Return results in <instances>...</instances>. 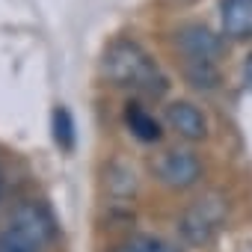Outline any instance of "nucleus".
<instances>
[{
	"instance_id": "11",
	"label": "nucleus",
	"mask_w": 252,
	"mask_h": 252,
	"mask_svg": "<svg viewBox=\"0 0 252 252\" xmlns=\"http://www.w3.org/2000/svg\"><path fill=\"white\" fill-rule=\"evenodd\" d=\"M243 80H246V86L252 89V54H249L246 63H243Z\"/></svg>"
},
{
	"instance_id": "6",
	"label": "nucleus",
	"mask_w": 252,
	"mask_h": 252,
	"mask_svg": "<svg viewBox=\"0 0 252 252\" xmlns=\"http://www.w3.org/2000/svg\"><path fill=\"white\" fill-rule=\"evenodd\" d=\"M166 122H169V128H172L178 137H184V140H190V143H199V140L208 137V119H205V113H202L196 104H190V101H175V104H169V107H166Z\"/></svg>"
},
{
	"instance_id": "8",
	"label": "nucleus",
	"mask_w": 252,
	"mask_h": 252,
	"mask_svg": "<svg viewBox=\"0 0 252 252\" xmlns=\"http://www.w3.org/2000/svg\"><path fill=\"white\" fill-rule=\"evenodd\" d=\"M125 125L140 143H158L160 140V122L143 107V104H128L125 107Z\"/></svg>"
},
{
	"instance_id": "4",
	"label": "nucleus",
	"mask_w": 252,
	"mask_h": 252,
	"mask_svg": "<svg viewBox=\"0 0 252 252\" xmlns=\"http://www.w3.org/2000/svg\"><path fill=\"white\" fill-rule=\"evenodd\" d=\"M158 181L163 187H172V190H187L199 181L202 175V163L193 152H181V149H172V152H163L155 163H152Z\"/></svg>"
},
{
	"instance_id": "13",
	"label": "nucleus",
	"mask_w": 252,
	"mask_h": 252,
	"mask_svg": "<svg viewBox=\"0 0 252 252\" xmlns=\"http://www.w3.org/2000/svg\"><path fill=\"white\" fill-rule=\"evenodd\" d=\"M0 190H3V169H0Z\"/></svg>"
},
{
	"instance_id": "12",
	"label": "nucleus",
	"mask_w": 252,
	"mask_h": 252,
	"mask_svg": "<svg viewBox=\"0 0 252 252\" xmlns=\"http://www.w3.org/2000/svg\"><path fill=\"white\" fill-rule=\"evenodd\" d=\"M116 252H143V249H140V246H137V243H128V246H119V249H116Z\"/></svg>"
},
{
	"instance_id": "5",
	"label": "nucleus",
	"mask_w": 252,
	"mask_h": 252,
	"mask_svg": "<svg viewBox=\"0 0 252 252\" xmlns=\"http://www.w3.org/2000/svg\"><path fill=\"white\" fill-rule=\"evenodd\" d=\"M222 222V205L217 199H205L199 205H193L184 220H181V231L190 243H205Z\"/></svg>"
},
{
	"instance_id": "7",
	"label": "nucleus",
	"mask_w": 252,
	"mask_h": 252,
	"mask_svg": "<svg viewBox=\"0 0 252 252\" xmlns=\"http://www.w3.org/2000/svg\"><path fill=\"white\" fill-rule=\"evenodd\" d=\"M220 21L228 39H252V0H220Z\"/></svg>"
},
{
	"instance_id": "3",
	"label": "nucleus",
	"mask_w": 252,
	"mask_h": 252,
	"mask_svg": "<svg viewBox=\"0 0 252 252\" xmlns=\"http://www.w3.org/2000/svg\"><path fill=\"white\" fill-rule=\"evenodd\" d=\"M175 48L187 60V74L193 86L199 89H214L217 86V68L214 60L220 57V39L208 33L205 27H184L175 33Z\"/></svg>"
},
{
	"instance_id": "10",
	"label": "nucleus",
	"mask_w": 252,
	"mask_h": 252,
	"mask_svg": "<svg viewBox=\"0 0 252 252\" xmlns=\"http://www.w3.org/2000/svg\"><path fill=\"white\" fill-rule=\"evenodd\" d=\"M134 243H137L143 252H175L172 246H166L163 240H155V237H137Z\"/></svg>"
},
{
	"instance_id": "1",
	"label": "nucleus",
	"mask_w": 252,
	"mask_h": 252,
	"mask_svg": "<svg viewBox=\"0 0 252 252\" xmlns=\"http://www.w3.org/2000/svg\"><path fill=\"white\" fill-rule=\"evenodd\" d=\"M101 74L107 77V83L119 89H131L140 95H152V98H160L169 86L160 65L131 39H119L104 51Z\"/></svg>"
},
{
	"instance_id": "2",
	"label": "nucleus",
	"mask_w": 252,
	"mask_h": 252,
	"mask_svg": "<svg viewBox=\"0 0 252 252\" xmlns=\"http://www.w3.org/2000/svg\"><path fill=\"white\" fill-rule=\"evenodd\" d=\"M57 237V222L51 211L39 202L21 205L9 225L0 231V252H45V246Z\"/></svg>"
},
{
	"instance_id": "9",
	"label": "nucleus",
	"mask_w": 252,
	"mask_h": 252,
	"mask_svg": "<svg viewBox=\"0 0 252 252\" xmlns=\"http://www.w3.org/2000/svg\"><path fill=\"white\" fill-rule=\"evenodd\" d=\"M51 131H54V143L63 152L74 149V119H71V113L63 104L54 107V113H51Z\"/></svg>"
}]
</instances>
